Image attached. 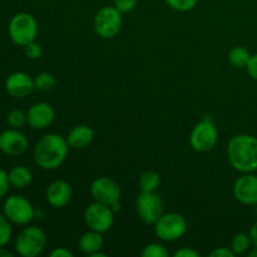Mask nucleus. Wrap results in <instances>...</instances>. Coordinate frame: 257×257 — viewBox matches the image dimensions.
Listing matches in <instances>:
<instances>
[{
    "label": "nucleus",
    "mask_w": 257,
    "mask_h": 257,
    "mask_svg": "<svg viewBox=\"0 0 257 257\" xmlns=\"http://www.w3.org/2000/svg\"><path fill=\"white\" fill-rule=\"evenodd\" d=\"M231 166L242 173L257 171V138L250 135H237L231 138L227 146Z\"/></svg>",
    "instance_id": "f257e3e1"
},
{
    "label": "nucleus",
    "mask_w": 257,
    "mask_h": 257,
    "mask_svg": "<svg viewBox=\"0 0 257 257\" xmlns=\"http://www.w3.org/2000/svg\"><path fill=\"white\" fill-rule=\"evenodd\" d=\"M69 145L62 136L49 133L40 138L34 148V160L43 170H55L65 161Z\"/></svg>",
    "instance_id": "f03ea898"
},
{
    "label": "nucleus",
    "mask_w": 257,
    "mask_h": 257,
    "mask_svg": "<svg viewBox=\"0 0 257 257\" xmlns=\"http://www.w3.org/2000/svg\"><path fill=\"white\" fill-rule=\"evenodd\" d=\"M47 245V236L37 226L25 227L15 240V250L22 257H37Z\"/></svg>",
    "instance_id": "7ed1b4c3"
},
{
    "label": "nucleus",
    "mask_w": 257,
    "mask_h": 257,
    "mask_svg": "<svg viewBox=\"0 0 257 257\" xmlns=\"http://www.w3.org/2000/svg\"><path fill=\"white\" fill-rule=\"evenodd\" d=\"M38 24L35 18L29 13H18L9 23V37L15 44L25 47L35 40Z\"/></svg>",
    "instance_id": "20e7f679"
},
{
    "label": "nucleus",
    "mask_w": 257,
    "mask_h": 257,
    "mask_svg": "<svg viewBox=\"0 0 257 257\" xmlns=\"http://www.w3.org/2000/svg\"><path fill=\"white\" fill-rule=\"evenodd\" d=\"M187 231V222L180 213L171 212L162 215L155 223V232L163 241H176Z\"/></svg>",
    "instance_id": "39448f33"
},
{
    "label": "nucleus",
    "mask_w": 257,
    "mask_h": 257,
    "mask_svg": "<svg viewBox=\"0 0 257 257\" xmlns=\"http://www.w3.org/2000/svg\"><path fill=\"white\" fill-rule=\"evenodd\" d=\"M3 212L8 220L15 225H28L34 217V208L29 200L19 195L10 196L5 200Z\"/></svg>",
    "instance_id": "423d86ee"
},
{
    "label": "nucleus",
    "mask_w": 257,
    "mask_h": 257,
    "mask_svg": "<svg viewBox=\"0 0 257 257\" xmlns=\"http://www.w3.org/2000/svg\"><path fill=\"white\" fill-rule=\"evenodd\" d=\"M122 27V13L115 7H104L95 14V33L103 39H110L119 33Z\"/></svg>",
    "instance_id": "0eeeda50"
},
{
    "label": "nucleus",
    "mask_w": 257,
    "mask_h": 257,
    "mask_svg": "<svg viewBox=\"0 0 257 257\" xmlns=\"http://www.w3.org/2000/svg\"><path fill=\"white\" fill-rule=\"evenodd\" d=\"M218 141V131L213 122L208 118H205L195 125L191 133V146L197 152H208L216 146Z\"/></svg>",
    "instance_id": "6e6552de"
},
{
    "label": "nucleus",
    "mask_w": 257,
    "mask_h": 257,
    "mask_svg": "<svg viewBox=\"0 0 257 257\" xmlns=\"http://www.w3.org/2000/svg\"><path fill=\"white\" fill-rule=\"evenodd\" d=\"M84 218L85 223L90 230L104 233L112 227L113 222H114V212L109 206L95 201L94 203L88 206L84 213Z\"/></svg>",
    "instance_id": "1a4fd4ad"
},
{
    "label": "nucleus",
    "mask_w": 257,
    "mask_h": 257,
    "mask_svg": "<svg viewBox=\"0 0 257 257\" xmlns=\"http://www.w3.org/2000/svg\"><path fill=\"white\" fill-rule=\"evenodd\" d=\"M138 216L147 225H155L163 215V201L156 192H142L136 202Z\"/></svg>",
    "instance_id": "9d476101"
},
{
    "label": "nucleus",
    "mask_w": 257,
    "mask_h": 257,
    "mask_svg": "<svg viewBox=\"0 0 257 257\" xmlns=\"http://www.w3.org/2000/svg\"><path fill=\"white\" fill-rule=\"evenodd\" d=\"M90 193L97 202L104 203L109 207L113 203L119 202L122 196L118 183L108 177L97 178L90 186Z\"/></svg>",
    "instance_id": "9b49d317"
},
{
    "label": "nucleus",
    "mask_w": 257,
    "mask_h": 257,
    "mask_svg": "<svg viewBox=\"0 0 257 257\" xmlns=\"http://www.w3.org/2000/svg\"><path fill=\"white\" fill-rule=\"evenodd\" d=\"M28 150V138L17 128L0 133V151L9 157H17Z\"/></svg>",
    "instance_id": "f8f14e48"
},
{
    "label": "nucleus",
    "mask_w": 257,
    "mask_h": 257,
    "mask_svg": "<svg viewBox=\"0 0 257 257\" xmlns=\"http://www.w3.org/2000/svg\"><path fill=\"white\" fill-rule=\"evenodd\" d=\"M233 195L238 202L243 205L257 203V176L245 173L233 185Z\"/></svg>",
    "instance_id": "ddd939ff"
},
{
    "label": "nucleus",
    "mask_w": 257,
    "mask_h": 257,
    "mask_svg": "<svg viewBox=\"0 0 257 257\" xmlns=\"http://www.w3.org/2000/svg\"><path fill=\"white\" fill-rule=\"evenodd\" d=\"M54 117L55 113L53 107L44 102L33 104L27 113L28 124L34 130H44L49 127L54 120Z\"/></svg>",
    "instance_id": "4468645a"
},
{
    "label": "nucleus",
    "mask_w": 257,
    "mask_h": 257,
    "mask_svg": "<svg viewBox=\"0 0 257 257\" xmlns=\"http://www.w3.org/2000/svg\"><path fill=\"white\" fill-rule=\"evenodd\" d=\"M34 88V80L24 72L12 73L5 80V89L14 98L28 97Z\"/></svg>",
    "instance_id": "2eb2a0df"
},
{
    "label": "nucleus",
    "mask_w": 257,
    "mask_h": 257,
    "mask_svg": "<svg viewBox=\"0 0 257 257\" xmlns=\"http://www.w3.org/2000/svg\"><path fill=\"white\" fill-rule=\"evenodd\" d=\"M48 203L55 208H62L68 205L72 198V187L67 181L58 180L50 183L45 192Z\"/></svg>",
    "instance_id": "dca6fc26"
},
{
    "label": "nucleus",
    "mask_w": 257,
    "mask_h": 257,
    "mask_svg": "<svg viewBox=\"0 0 257 257\" xmlns=\"http://www.w3.org/2000/svg\"><path fill=\"white\" fill-rule=\"evenodd\" d=\"M94 140V132L88 125H77L73 128L68 135V145L69 147L75 148V150H82V148L88 147Z\"/></svg>",
    "instance_id": "f3484780"
},
{
    "label": "nucleus",
    "mask_w": 257,
    "mask_h": 257,
    "mask_svg": "<svg viewBox=\"0 0 257 257\" xmlns=\"http://www.w3.org/2000/svg\"><path fill=\"white\" fill-rule=\"evenodd\" d=\"M103 245V237L102 233L97 232V231H88L84 235L80 237L79 240V247L82 252L87 253V255H93V253L98 252Z\"/></svg>",
    "instance_id": "a211bd4d"
},
{
    "label": "nucleus",
    "mask_w": 257,
    "mask_h": 257,
    "mask_svg": "<svg viewBox=\"0 0 257 257\" xmlns=\"http://www.w3.org/2000/svg\"><path fill=\"white\" fill-rule=\"evenodd\" d=\"M8 175H9L10 186L15 188L28 187L33 180L32 172L25 166H15Z\"/></svg>",
    "instance_id": "6ab92c4d"
},
{
    "label": "nucleus",
    "mask_w": 257,
    "mask_h": 257,
    "mask_svg": "<svg viewBox=\"0 0 257 257\" xmlns=\"http://www.w3.org/2000/svg\"><path fill=\"white\" fill-rule=\"evenodd\" d=\"M161 177L155 171H146L140 178V187L142 192H156L160 187Z\"/></svg>",
    "instance_id": "aec40b11"
},
{
    "label": "nucleus",
    "mask_w": 257,
    "mask_h": 257,
    "mask_svg": "<svg viewBox=\"0 0 257 257\" xmlns=\"http://www.w3.org/2000/svg\"><path fill=\"white\" fill-rule=\"evenodd\" d=\"M251 54L247 49L242 47H236L228 54V60L236 68H246L250 62Z\"/></svg>",
    "instance_id": "412c9836"
},
{
    "label": "nucleus",
    "mask_w": 257,
    "mask_h": 257,
    "mask_svg": "<svg viewBox=\"0 0 257 257\" xmlns=\"http://www.w3.org/2000/svg\"><path fill=\"white\" fill-rule=\"evenodd\" d=\"M55 83H57L55 78L50 73L43 72L35 77L34 87L35 89L40 90V92H48L55 87Z\"/></svg>",
    "instance_id": "4be33fe9"
},
{
    "label": "nucleus",
    "mask_w": 257,
    "mask_h": 257,
    "mask_svg": "<svg viewBox=\"0 0 257 257\" xmlns=\"http://www.w3.org/2000/svg\"><path fill=\"white\" fill-rule=\"evenodd\" d=\"M250 243H251V238L250 235H246V233H237V235L233 237L232 240V251L235 252V255H241V253L246 252L250 247Z\"/></svg>",
    "instance_id": "5701e85b"
},
{
    "label": "nucleus",
    "mask_w": 257,
    "mask_h": 257,
    "mask_svg": "<svg viewBox=\"0 0 257 257\" xmlns=\"http://www.w3.org/2000/svg\"><path fill=\"white\" fill-rule=\"evenodd\" d=\"M4 213H0V247L7 245L12 238V225Z\"/></svg>",
    "instance_id": "b1692460"
},
{
    "label": "nucleus",
    "mask_w": 257,
    "mask_h": 257,
    "mask_svg": "<svg viewBox=\"0 0 257 257\" xmlns=\"http://www.w3.org/2000/svg\"><path fill=\"white\" fill-rule=\"evenodd\" d=\"M7 122H8V124L10 125V127L17 128V130H18V128L23 127L25 123H28L27 114H25L24 112H22V110L14 109V110H12V112L8 113Z\"/></svg>",
    "instance_id": "393cba45"
},
{
    "label": "nucleus",
    "mask_w": 257,
    "mask_h": 257,
    "mask_svg": "<svg viewBox=\"0 0 257 257\" xmlns=\"http://www.w3.org/2000/svg\"><path fill=\"white\" fill-rule=\"evenodd\" d=\"M143 257H167L168 251L160 243H150L142 251Z\"/></svg>",
    "instance_id": "a878e982"
},
{
    "label": "nucleus",
    "mask_w": 257,
    "mask_h": 257,
    "mask_svg": "<svg viewBox=\"0 0 257 257\" xmlns=\"http://www.w3.org/2000/svg\"><path fill=\"white\" fill-rule=\"evenodd\" d=\"M166 3L177 12H188L196 7L197 0H166Z\"/></svg>",
    "instance_id": "bb28decb"
},
{
    "label": "nucleus",
    "mask_w": 257,
    "mask_h": 257,
    "mask_svg": "<svg viewBox=\"0 0 257 257\" xmlns=\"http://www.w3.org/2000/svg\"><path fill=\"white\" fill-rule=\"evenodd\" d=\"M24 52H25V55H27L29 59H38V58L42 55V47H40L39 43L33 40V42H30L29 44L25 45Z\"/></svg>",
    "instance_id": "cd10ccee"
},
{
    "label": "nucleus",
    "mask_w": 257,
    "mask_h": 257,
    "mask_svg": "<svg viewBox=\"0 0 257 257\" xmlns=\"http://www.w3.org/2000/svg\"><path fill=\"white\" fill-rule=\"evenodd\" d=\"M137 5V0H114L115 9L119 10L120 13H130Z\"/></svg>",
    "instance_id": "c85d7f7f"
},
{
    "label": "nucleus",
    "mask_w": 257,
    "mask_h": 257,
    "mask_svg": "<svg viewBox=\"0 0 257 257\" xmlns=\"http://www.w3.org/2000/svg\"><path fill=\"white\" fill-rule=\"evenodd\" d=\"M9 187H10L9 175H8L4 170H0V200L7 196L8 191H9Z\"/></svg>",
    "instance_id": "c756f323"
},
{
    "label": "nucleus",
    "mask_w": 257,
    "mask_h": 257,
    "mask_svg": "<svg viewBox=\"0 0 257 257\" xmlns=\"http://www.w3.org/2000/svg\"><path fill=\"white\" fill-rule=\"evenodd\" d=\"M247 73L250 74V77L252 79L257 80V54L255 55H251L250 58V62L247 64Z\"/></svg>",
    "instance_id": "7c9ffc66"
},
{
    "label": "nucleus",
    "mask_w": 257,
    "mask_h": 257,
    "mask_svg": "<svg viewBox=\"0 0 257 257\" xmlns=\"http://www.w3.org/2000/svg\"><path fill=\"white\" fill-rule=\"evenodd\" d=\"M211 257H235V252L232 251V248L227 247H220L213 250L212 252L210 253Z\"/></svg>",
    "instance_id": "2f4dec72"
},
{
    "label": "nucleus",
    "mask_w": 257,
    "mask_h": 257,
    "mask_svg": "<svg viewBox=\"0 0 257 257\" xmlns=\"http://www.w3.org/2000/svg\"><path fill=\"white\" fill-rule=\"evenodd\" d=\"M198 256H200V253H198L197 251L188 247L181 248V250H178L177 252L175 253V257H198Z\"/></svg>",
    "instance_id": "473e14b6"
},
{
    "label": "nucleus",
    "mask_w": 257,
    "mask_h": 257,
    "mask_svg": "<svg viewBox=\"0 0 257 257\" xmlns=\"http://www.w3.org/2000/svg\"><path fill=\"white\" fill-rule=\"evenodd\" d=\"M50 257H73V252H70L65 247H58L54 251H52Z\"/></svg>",
    "instance_id": "72a5a7b5"
},
{
    "label": "nucleus",
    "mask_w": 257,
    "mask_h": 257,
    "mask_svg": "<svg viewBox=\"0 0 257 257\" xmlns=\"http://www.w3.org/2000/svg\"><path fill=\"white\" fill-rule=\"evenodd\" d=\"M250 238H251V243H252L255 247H257V222L253 223V226L251 227Z\"/></svg>",
    "instance_id": "f704fd0d"
},
{
    "label": "nucleus",
    "mask_w": 257,
    "mask_h": 257,
    "mask_svg": "<svg viewBox=\"0 0 257 257\" xmlns=\"http://www.w3.org/2000/svg\"><path fill=\"white\" fill-rule=\"evenodd\" d=\"M13 253L10 252L9 250H7V248H4V246L3 247H0V257H12Z\"/></svg>",
    "instance_id": "c9c22d12"
},
{
    "label": "nucleus",
    "mask_w": 257,
    "mask_h": 257,
    "mask_svg": "<svg viewBox=\"0 0 257 257\" xmlns=\"http://www.w3.org/2000/svg\"><path fill=\"white\" fill-rule=\"evenodd\" d=\"M110 208H112V211H113V212H114V213L119 212V211H120V205H119V202L113 203V205L110 206Z\"/></svg>",
    "instance_id": "e433bc0d"
},
{
    "label": "nucleus",
    "mask_w": 257,
    "mask_h": 257,
    "mask_svg": "<svg viewBox=\"0 0 257 257\" xmlns=\"http://www.w3.org/2000/svg\"><path fill=\"white\" fill-rule=\"evenodd\" d=\"M248 257H257V247H255L252 251L248 252Z\"/></svg>",
    "instance_id": "4c0bfd02"
},
{
    "label": "nucleus",
    "mask_w": 257,
    "mask_h": 257,
    "mask_svg": "<svg viewBox=\"0 0 257 257\" xmlns=\"http://www.w3.org/2000/svg\"><path fill=\"white\" fill-rule=\"evenodd\" d=\"M92 257H105L107 255H105V253H103V252H99V251H98V252H95V253H93V255H90Z\"/></svg>",
    "instance_id": "58836bf2"
},
{
    "label": "nucleus",
    "mask_w": 257,
    "mask_h": 257,
    "mask_svg": "<svg viewBox=\"0 0 257 257\" xmlns=\"http://www.w3.org/2000/svg\"><path fill=\"white\" fill-rule=\"evenodd\" d=\"M256 213H257V203H256Z\"/></svg>",
    "instance_id": "ea45409f"
}]
</instances>
